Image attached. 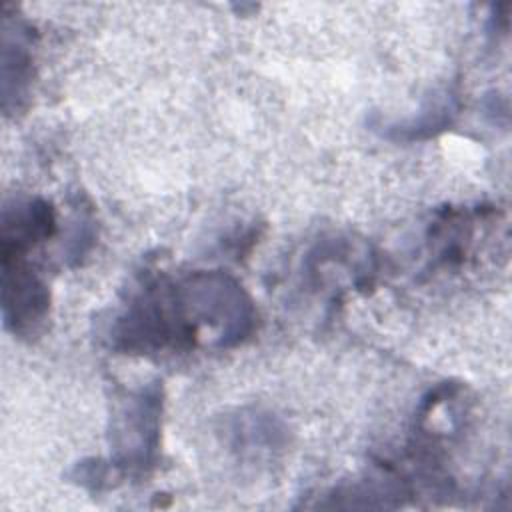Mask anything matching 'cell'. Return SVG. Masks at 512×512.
I'll list each match as a JSON object with an SVG mask.
<instances>
[{
	"label": "cell",
	"mask_w": 512,
	"mask_h": 512,
	"mask_svg": "<svg viewBox=\"0 0 512 512\" xmlns=\"http://www.w3.org/2000/svg\"><path fill=\"white\" fill-rule=\"evenodd\" d=\"M4 318L14 332L34 328L46 314L48 292L18 252H2Z\"/></svg>",
	"instance_id": "1"
}]
</instances>
